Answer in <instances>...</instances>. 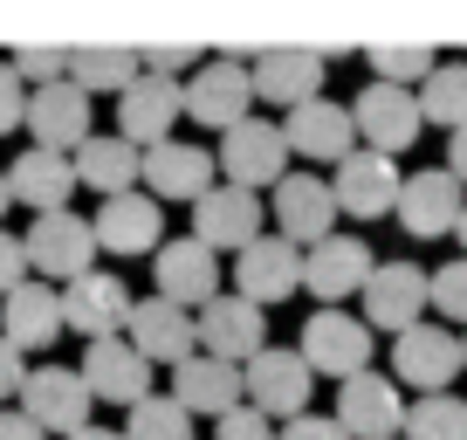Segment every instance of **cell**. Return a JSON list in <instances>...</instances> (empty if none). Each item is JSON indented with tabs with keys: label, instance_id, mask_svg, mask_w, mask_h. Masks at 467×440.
Wrapping results in <instances>:
<instances>
[{
	"label": "cell",
	"instance_id": "6da1fadb",
	"mask_svg": "<svg viewBox=\"0 0 467 440\" xmlns=\"http://www.w3.org/2000/svg\"><path fill=\"white\" fill-rule=\"evenodd\" d=\"M179 118L206 124V131H234L241 118H254V89H248V48H220L179 83Z\"/></svg>",
	"mask_w": 467,
	"mask_h": 440
},
{
	"label": "cell",
	"instance_id": "7a4b0ae2",
	"mask_svg": "<svg viewBox=\"0 0 467 440\" xmlns=\"http://www.w3.org/2000/svg\"><path fill=\"white\" fill-rule=\"evenodd\" d=\"M296 358L309 365V379H358L371 372V330L365 317H350V309H309L303 338H296Z\"/></svg>",
	"mask_w": 467,
	"mask_h": 440
},
{
	"label": "cell",
	"instance_id": "3957f363",
	"mask_svg": "<svg viewBox=\"0 0 467 440\" xmlns=\"http://www.w3.org/2000/svg\"><path fill=\"white\" fill-rule=\"evenodd\" d=\"M213 173H220V186H241V193L275 186V179L289 173V145H282V124H268V118H241L234 131H220Z\"/></svg>",
	"mask_w": 467,
	"mask_h": 440
},
{
	"label": "cell",
	"instance_id": "277c9868",
	"mask_svg": "<svg viewBox=\"0 0 467 440\" xmlns=\"http://www.w3.org/2000/svg\"><path fill=\"white\" fill-rule=\"evenodd\" d=\"M350 110V131H358V145L379 152V159H399V152L420 145V103H412V89H392V83H365L358 97L344 103Z\"/></svg>",
	"mask_w": 467,
	"mask_h": 440
},
{
	"label": "cell",
	"instance_id": "5b68a950",
	"mask_svg": "<svg viewBox=\"0 0 467 440\" xmlns=\"http://www.w3.org/2000/svg\"><path fill=\"white\" fill-rule=\"evenodd\" d=\"M309 365L296 351H275V344H262V351L241 365V406H254L268 426L275 420H303L309 413Z\"/></svg>",
	"mask_w": 467,
	"mask_h": 440
},
{
	"label": "cell",
	"instance_id": "8992f818",
	"mask_svg": "<svg viewBox=\"0 0 467 440\" xmlns=\"http://www.w3.org/2000/svg\"><path fill=\"white\" fill-rule=\"evenodd\" d=\"M15 399H21V406H15L21 420H35L42 434H62V440H69L76 426H89V413H97V399L83 393L76 365H48V358L28 365V379H21Z\"/></svg>",
	"mask_w": 467,
	"mask_h": 440
},
{
	"label": "cell",
	"instance_id": "52a82bcc",
	"mask_svg": "<svg viewBox=\"0 0 467 440\" xmlns=\"http://www.w3.org/2000/svg\"><path fill=\"white\" fill-rule=\"evenodd\" d=\"M192 344H200V358L248 365V358L268 344V309H254V303H241L234 289H220L206 309H192Z\"/></svg>",
	"mask_w": 467,
	"mask_h": 440
},
{
	"label": "cell",
	"instance_id": "ba28073f",
	"mask_svg": "<svg viewBox=\"0 0 467 440\" xmlns=\"http://www.w3.org/2000/svg\"><path fill=\"white\" fill-rule=\"evenodd\" d=\"M392 385H412V393H453V379H461V338H453L447 323H412V330H399L392 344V372H385Z\"/></svg>",
	"mask_w": 467,
	"mask_h": 440
},
{
	"label": "cell",
	"instance_id": "9c48e42d",
	"mask_svg": "<svg viewBox=\"0 0 467 440\" xmlns=\"http://www.w3.org/2000/svg\"><path fill=\"white\" fill-rule=\"evenodd\" d=\"M275 200H268V214H275V235L289 241V248H317V241L337 235V200H330V179L317 173H282Z\"/></svg>",
	"mask_w": 467,
	"mask_h": 440
},
{
	"label": "cell",
	"instance_id": "30bf717a",
	"mask_svg": "<svg viewBox=\"0 0 467 440\" xmlns=\"http://www.w3.org/2000/svg\"><path fill=\"white\" fill-rule=\"evenodd\" d=\"M21 255L42 282H76L89 276V255H97V235H89L83 214H35V227L21 235Z\"/></svg>",
	"mask_w": 467,
	"mask_h": 440
},
{
	"label": "cell",
	"instance_id": "8fae6325",
	"mask_svg": "<svg viewBox=\"0 0 467 440\" xmlns=\"http://www.w3.org/2000/svg\"><path fill=\"white\" fill-rule=\"evenodd\" d=\"M303 289V248H289L282 235H262L234 255V296L254 309H275Z\"/></svg>",
	"mask_w": 467,
	"mask_h": 440
},
{
	"label": "cell",
	"instance_id": "7c38bea8",
	"mask_svg": "<svg viewBox=\"0 0 467 440\" xmlns=\"http://www.w3.org/2000/svg\"><path fill=\"white\" fill-rule=\"evenodd\" d=\"M62 296V330H76V338H124V323H131V282H117V276H103V268H89V276H76L69 289H56Z\"/></svg>",
	"mask_w": 467,
	"mask_h": 440
},
{
	"label": "cell",
	"instance_id": "4fadbf2b",
	"mask_svg": "<svg viewBox=\"0 0 467 440\" xmlns=\"http://www.w3.org/2000/svg\"><path fill=\"white\" fill-rule=\"evenodd\" d=\"M151 276H159V303H172V309L192 317V309H206L220 296V255L200 248L192 235H179V241H159Z\"/></svg>",
	"mask_w": 467,
	"mask_h": 440
},
{
	"label": "cell",
	"instance_id": "5bb4252c",
	"mask_svg": "<svg viewBox=\"0 0 467 440\" xmlns=\"http://www.w3.org/2000/svg\"><path fill=\"white\" fill-rule=\"evenodd\" d=\"M323 48H262V56H248V89L262 103H275V110H296V103H317L323 97Z\"/></svg>",
	"mask_w": 467,
	"mask_h": 440
},
{
	"label": "cell",
	"instance_id": "9a60e30c",
	"mask_svg": "<svg viewBox=\"0 0 467 440\" xmlns=\"http://www.w3.org/2000/svg\"><path fill=\"white\" fill-rule=\"evenodd\" d=\"M337 426H344V440H399V426H406V399H399V385L385 379V372H358V379L337 385Z\"/></svg>",
	"mask_w": 467,
	"mask_h": 440
},
{
	"label": "cell",
	"instance_id": "2e32d148",
	"mask_svg": "<svg viewBox=\"0 0 467 440\" xmlns=\"http://www.w3.org/2000/svg\"><path fill=\"white\" fill-rule=\"evenodd\" d=\"M192 241L200 248H227L241 255L248 241H262V193H241V186H206L192 200Z\"/></svg>",
	"mask_w": 467,
	"mask_h": 440
},
{
	"label": "cell",
	"instance_id": "e0dca14e",
	"mask_svg": "<svg viewBox=\"0 0 467 440\" xmlns=\"http://www.w3.org/2000/svg\"><path fill=\"white\" fill-rule=\"evenodd\" d=\"M371 248L358 235H330V241H317V248H303V289L317 296L323 309H344V296H358L371 282Z\"/></svg>",
	"mask_w": 467,
	"mask_h": 440
},
{
	"label": "cell",
	"instance_id": "ac0fdd59",
	"mask_svg": "<svg viewBox=\"0 0 467 440\" xmlns=\"http://www.w3.org/2000/svg\"><path fill=\"white\" fill-rule=\"evenodd\" d=\"M365 330H412V323H426V268L420 262H379L371 268L365 289Z\"/></svg>",
	"mask_w": 467,
	"mask_h": 440
},
{
	"label": "cell",
	"instance_id": "d6986e66",
	"mask_svg": "<svg viewBox=\"0 0 467 440\" xmlns=\"http://www.w3.org/2000/svg\"><path fill=\"white\" fill-rule=\"evenodd\" d=\"M21 131H35V152H62L69 159L89 138V97L62 76V83L28 89V110H21Z\"/></svg>",
	"mask_w": 467,
	"mask_h": 440
},
{
	"label": "cell",
	"instance_id": "ffe728a7",
	"mask_svg": "<svg viewBox=\"0 0 467 440\" xmlns=\"http://www.w3.org/2000/svg\"><path fill=\"white\" fill-rule=\"evenodd\" d=\"M330 200H337V214H350V220H385L399 206V159H379V152L358 145L350 159H337Z\"/></svg>",
	"mask_w": 467,
	"mask_h": 440
},
{
	"label": "cell",
	"instance_id": "44dd1931",
	"mask_svg": "<svg viewBox=\"0 0 467 440\" xmlns=\"http://www.w3.org/2000/svg\"><path fill=\"white\" fill-rule=\"evenodd\" d=\"M76 379H83L89 399H110V406L131 413L138 399H151V365L131 351L124 338H97L83 344V365H76Z\"/></svg>",
	"mask_w": 467,
	"mask_h": 440
},
{
	"label": "cell",
	"instance_id": "7402d4cb",
	"mask_svg": "<svg viewBox=\"0 0 467 440\" xmlns=\"http://www.w3.org/2000/svg\"><path fill=\"white\" fill-rule=\"evenodd\" d=\"M461 206H467V193L447 179V165H426V173H412V179H399V227H406L412 241H440V235H453V220H461Z\"/></svg>",
	"mask_w": 467,
	"mask_h": 440
},
{
	"label": "cell",
	"instance_id": "603a6c76",
	"mask_svg": "<svg viewBox=\"0 0 467 440\" xmlns=\"http://www.w3.org/2000/svg\"><path fill=\"white\" fill-rule=\"evenodd\" d=\"M282 145H289L296 159H309V165H337V159L358 152V131H350V110H344V103L317 97V103H296V110H289Z\"/></svg>",
	"mask_w": 467,
	"mask_h": 440
},
{
	"label": "cell",
	"instance_id": "cb8c5ba5",
	"mask_svg": "<svg viewBox=\"0 0 467 440\" xmlns=\"http://www.w3.org/2000/svg\"><path fill=\"white\" fill-rule=\"evenodd\" d=\"M89 235H97V248H110V255H159L165 214H159V200H151V193H117V200L97 206Z\"/></svg>",
	"mask_w": 467,
	"mask_h": 440
},
{
	"label": "cell",
	"instance_id": "d4e9b609",
	"mask_svg": "<svg viewBox=\"0 0 467 440\" xmlns=\"http://www.w3.org/2000/svg\"><path fill=\"white\" fill-rule=\"evenodd\" d=\"M172 124H179V83H165V76H138V83L117 97V138L131 152L165 145Z\"/></svg>",
	"mask_w": 467,
	"mask_h": 440
},
{
	"label": "cell",
	"instance_id": "484cf974",
	"mask_svg": "<svg viewBox=\"0 0 467 440\" xmlns=\"http://www.w3.org/2000/svg\"><path fill=\"white\" fill-rule=\"evenodd\" d=\"M138 179H151V200H200L213 186V152L186 145V138H165V145L138 152Z\"/></svg>",
	"mask_w": 467,
	"mask_h": 440
},
{
	"label": "cell",
	"instance_id": "4316f807",
	"mask_svg": "<svg viewBox=\"0 0 467 440\" xmlns=\"http://www.w3.org/2000/svg\"><path fill=\"white\" fill-rule=\"evenodd\" d=\"M124 344H131L145 365H186L200 344H192V317L172 303H159V296H145V303H131V323H124Z\"/></svg>",
	"mask_w": 467,
	"mask_h": 440
},
{
	"label": "cell",
	"instance_id": "83f0119b",
	"mask_svg": "<svg viewBox=\"0 0 467 440\" xmlns=\"http://www.w3.org/2000/svg\"><path fill=\"white\" fill-rule=\"evenodd\" d=\"M172 399L186 420H200V413H213V420H227L234 406H241V365H220V358H200L192 351L186 365H172Z\"/></svg>",
	"mask_w": 467,
	"mask_h": 440
},
{
	"label": "cell",
	"instance_id": "f1b7e54d",
	"mask_svg": "<svg viewBox=\"0 0 467 440\" xmlns=\"http://www.w3.org/2000/svg\"><path fill=\"white\" fill-rule=\"evenodd\" d=\"M0 338L15 344L21 358L28 351H48L62 338V296L42 289V282H21V289L0 296Z\"/></svg>",
	"mask_w": 467,
	"mask_h": 440
},
{
	"label": "cell",
	"instance_id": "f546056e",
	"mask_svg": "<svg viewBox=\"0 0 467 440\" xmlns=\"http://www.w3.org/2000/svg\"><path fill=\"white\" fill-rule=\"evenodd\" d=\"M7 193H15L21 206H35V214H69V193H76V173L62 152H21L15 165H7Z\"/></svg>",
	"mask_w": 467,
	"mask_h": 440
},
{
	"label": "cell",
	"instance_id": "4dcf8cb0",
	"mask_svg": "<svg viewBox=\"0 0 467 440\" xmlns=\"http://www.w3.org/2000/svg\"><path fill=\"white\" fill-rule=\"evenodd\" d=\"M69 173H76V186H89V193H103V200H117V193H138V152L124 145V138H97L89 131L83 145L69 152Z\"/></svg>",
	"mask_w": 467,
	"mask_h": 440
},
{
	"label": "cell",
	"instance_id": "1f68e13d",
	"mask_svg": "<svg viewBox=\"0 0 467 440\" xmlns=\"http://www.w3.org/2000/svg\"><path fill=\"white\" fill-rule=\"evenodd\" d=\"M138 48H69V83L83 89V97H124V89L138 83Z\"/></svg>",
	"mask_w": 467,
	"mask_h": 440
},
{
	"label": "cell",
	"instance_id": "d6a6232c",
	"mask_svg": "<svg viewBox=\"0 0 467 440\" xmlns=\"http://www.w3.org/2000/svg\"><path fill=\"white\" fill-rule=\"evenodd\" d=\"M412 103H420V124L461 131L467 124V62H433V76L412 89Z\"/></svg>",
	"mask_w": 467,
	"mask_h": 440
},
{
	"label": "cell",
	"instance_id": "836d02e7",
	"mask_svg": "<svg viewBox=\"0 0 467 440\" xmlns=\"http://www.w3.org/2000/svg\"><path fill=\"white\" fill-rule=\"evenodd\" d=\"M399 440H467V399H453V393L406 399V426H399Z\"/></svg>",
	"mask_w": 467,
	"mask_h": 440
},
{
	"label": "cell",
	"instance_id": "e575fe53",
	"mask_svg": "<svg viewBox=\"0 0 467 440\" xmlns=\"http://www.w3.org/2000/svg\"><path fill=\"white\" fill-rule=\"evenodd\" d=\"M365 62L379 76H371V83H392V89H412V83H426V76H433V48L426 42H371L365 48Z\"/></svg>",
	"mask_w": 467,
	"mask_h": 440
},
{
	"label": "cell",
	"instance_id": "d590c367",
	"mask_svg": "<svg viewBox=\"0 0 467 440\" xmlns=\"http://www.w3.org/2000/svg\"><path fill=\"white\" fill-rule=\"evenodd\" d=\"M124 440H192V420L165 393H151V399H138V406L124 413Z\"/></svg>",
	"mask_w": 467,
	"mask_h": 440
},
{
	"label": "cell",
	"instance_id": "8d00e7d4",
	"mask_svg": "<svg viewBox=\"0 0 467 440\" xmlns=\"http://www.w3.org/2000/svg\"><path fill=\"white\" fill-rule=\"evenodd\" d=\"M426 303H433L440 317H447V330H453V323L467 330V255H461V262H447V268H433V276H426Z\"/></svg>",
	"mask_w": 467,
	"mask_h": 440
},
{
	"label": "cell",
	"instance_id": "74e56055",
	"mask_svg": "<svg viewBox=\"0 0 467 440\" xmlns=\"http://www.w3.org/2000/svg\"><path fill=\"white\" fill-rule=\"evenodd\" d=\"M7 69H15L21 76V83H35V89H42V83H62V76H69V48H15V62H7Z\"/></svg>",
	"mask_w": 467,
	"mask_h": 440
},
{
	"label": "cell",
	"instance_id": "f35d334b",
	"mask_svg": "<svg viewBox=\"0 0 467 440\" xmlns=\"http://www.w3.org/2000/svg\"><path fill=\"white\" fill-rule=\"evenodd\" d=\"M200 62H206V48H192V42L138 48V69H145V76H165V83H179V69H200Z\"/></svg>",
	"mask_w": 467,
	"mask_h": 440
},
{
	"label": "cell",
	"instance_id": "ab89813d",
	"mask_svg": "<svg viewBox=\"0 0 467 440\" xmlns=\"http://www.w3.org/2000/svg\"><path fill=\"white\" fill-rule=\"evenodd\" d=\"M213 440H275V426H268L254 406H234L227 420H213Z\"/></svg>",
	"mask_w": 467,
	"mask_h": 440
},
{
	"label": "cell",
	"instance_id": "60d3db41",
	"mask_svg": "<svg viewBox=\"0 0 467 440\" xmlns=\"http://www.w3.org/2000/svg\"><path fill=\"white\" fill-rule=\"evenodd\" d=\"M21 110H28V83H21V76L0 62V138L21 131Z\"/></svg>",
	"mask_w": 467,
	"mask_h": 440
},
{
	"label": "cell",
	"instance_id": "b9f144b4",
	"mask_svg": "<svg viewBox=\"0 0 467 440\" xmlns=\"http://www.w3.org/2000/svg\"><path fill=\"white\" fill-rule=\"evenodd\" d=\"M21 282H28V255H21V235H7V227H0V296L21 289Z\"/></svg>",
	"mask_w": 467,
	"mask_h": 440
},
{
	"label": "cell",
	"instance_id": "7bdbcfd3",
	"mask_svg": "<svg viewBox=\"0 0 467 440\" xmlns=\"http://www.w3.org/2000/svg\"><path fill=\"white\" fill-rule=\"evenodd\" d=\"M275 440H344V426L323 420V413H303V420H282Z\"/></svg>",
	"mask_w": 467,
	"mask_h": 440
},
{
	"label": "cell",
	"instance_id": "ee69618b",
	"mask_svg": "<svg viewBox=\"0 0 467 440\" xmlns=\"http://www.w3.org/2000/svg\"><path fill=\"white\" fill-rule=\"evenodd\" d=\"M21 379H28V358H21L7 338H0V406H7V399L21 393Z\"/></svg>",
	"mask_w": 467,
	"mask_h": 440
},
{
	"label": "cell",
	"instance_id": "f6af8a7d",
	"mask_svg": "<svg viewBox=\"0 0 467 440\" xmlns=\"http://www.w3.org/2000/svg\"><path fill=\"white\" fill-rule=\"evenodd\" d=\"M447 179L467 193V124H461V131H447Z\"/></svg>",
	"mask_w": 467,
	"mask_h": 440
},
{
	"label": "cell",
	"instance_id": "bcb514c9",
	"mask_svg": "<svg viewBox=\"0 0 467 440\" xmlns=\"http://www.w3.org/2000/svg\"><path fill=\"white\" fill-rule=\"evenodd\" d=\"M0 440H48V434H42L35 420H21L15 406H0Z\"/></svg>",
	"mask_w": 467,
	"mask_h": 440
},
{
	"label": "cell",
	"instance_id": "7dc6e473",
	"mask_svg": "<svg viewBox=\"0 0 467 440\" xmlns=\"http://www.w3.org/2000/svg\"><path fill=\"white\" fill-rule=\"evenodd\" d=\"M69 440H124V434H110V426H97V420H89V426H76Z\"/></svg>",
	"mask_w": 467,
	"mask_h": 440
},
{
	"label": "cell",
	"instance_id": "c3c4849f",
	"mask_svg": "<svg viewBox=\"0 0 467 440\" xmlns=\"http://www.w3.org/2000/svg\"><path fill=\"white\" fill-rule=\"evenodd\" d=\"M7 206H15V193H7V173H0V220H7Z\"/></svg>",
	"mask_w": 467,
	"mask_h": 440
},
{
	"label": "cell",
	"instance_id": "681fc988",
	"mask_svg": "<svg viewBox=\"0 0 467 440\" xmlns=\"http://www.w3.org/2000/svg\"><path fill=\"white\" fill-rule=\"evenodd\" d=\"M453 241H461V248H467V206H461V220H453Z\"/></svg>",
	"mask_w": 467,
	"mask_h": 440
},
{
	"label": "cell",
	"instance_id": "f907efd6",
	"mask_svg": "<svg viewBox=\"0 0 467 440\" xmlns=\"http://www.w3.org/2000/svg\"><path fill=\"white\" fill-rule=\"evenodd\" d=\"M461 372H467V338H461Z\"/></svg>",
	"mask_w": 467,
	"mask_h": 440
}]
</instances>
